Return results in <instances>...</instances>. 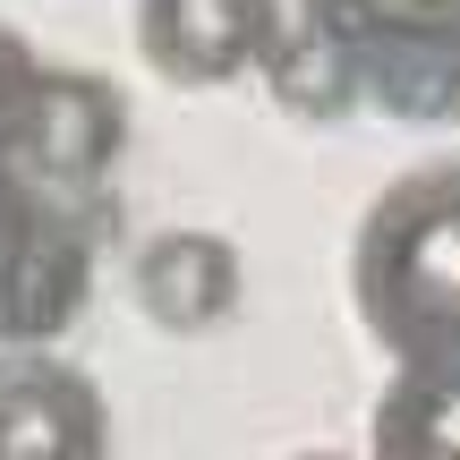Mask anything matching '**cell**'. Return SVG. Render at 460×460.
Listing matches in <instances>:
<instances>
[{"mask_svg":"<svg viewBox=\"0 0 460 460\" xmlns=\"http://www.w3.org/2000/svg\"><path fill=\"white\" fill-rule=\"evenodd\" d=\"M358 307L410 367H460V171L410 180L367 222Z\"/></svg>","mask_w":460,"mask_h":460,"instance_id":"obj_1","label":"cell"},{"mask_svg":"<svg viewBox=\"0 0 460 460\" xmlns=\"http://www.w3.org/2000/svg\"><path fill=\"white\" fill-rule=\"evenodd\" d=\"M0 460H102V401L68 367L0 376Z\"/></svg>","mask_w":460,"mask_h":460,"instance_id":"obj_2","label":"cell"},{"mask_svg":"<svg viewBox=\"0 0 460 460\" xmlns=\"http://www.w3.org/2000/svg\"><path fill=\"white\" fill-rule=\"evenodd\" d=\"M137 298L163 332H205L239 307V256L214 230H163L137 256Z\"/></svg>","mask_w":460,"mask_h":460,"instance_id":"obj_3","label":"cell"},{"mask_svg":"<svg viewBox=\"0 0 460 460\" xmlns=\"http://www.w3.org/2000/svg\"><path fill=\"white\" fill-rule=\"evenodd\" d=\"M17 146L26 163H43L51 180H85L119 154V102L94 77H34L26 111H17Z\"/></svg>","mask_w":460,"mask_h":460,"instance_id":"obj_4","label":"cell"},{"mask_svg":"<svg viewBox=\"0 0 460 460\" xmlns=\"http://www.w3.org/2000/svg\"><path fill=\"white\" fill-rule=\"evenodd\" d=\"M264 43V0H146V60L188 85L247 68Z\"/></svg>","mask_w":460,"mask_h":460,"instance_id":"obj_5","label":"cell"},{"mask_svg":"<svg viewBox=\"0 0 460 460\" xmlns=\"http://www.w3.org/2000/svg\"><path fill=\"white\" fill-rule=\"evenodd\" d=\"M384 460H460V367H410L384 401Z\"/></svg>","mask_w":460,"mask_h":460,"instance_id":"obj_6","label":"cell"},{"mask_svg":"<svg viewBox=\"0 0 460 460\" xmlns=\"http://www.w3.org/2000/svg\"><path fill=\"white\" fill-rule=\"evenodd\" d=\"M26 85H34V68H26V51L0 34V128H17V111H26Z\"/></svg>","mask_w":460,"mask_h":460,"instance_id":"obj_7","label":"cell"},{"mask_svg":"<svg viewBox=\"0 0 460 460\" xmlns=\"http://www.w3.org/2000/svg\"><path fill=\"white\" fill-rule=\"evenodd\" d=\"M358 9H376V17H435L444 0H358Z\"/></svg>","mask_w":460,"mask_h":460,"instance_id":"obj_8","label":"cell"}]
</instances>
